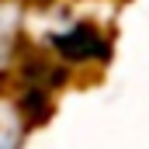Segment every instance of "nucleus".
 Wrapping results in <instances>:
<instances>
[{"instance_id":"1","label":"nucleus","mask_w":149,"mask_h":149,"mask_svg":"<svg viewBox=\"0 0 149 149\" xmlns=\"http://www.w3.org/2000/svg\"><path fill=\"white\" fill-rule=\"evenodd\" d=\"M52 49L66 63H101L108 56V38L94 24H73V28L52 35Z\"/></svg>"}]
</instances>
